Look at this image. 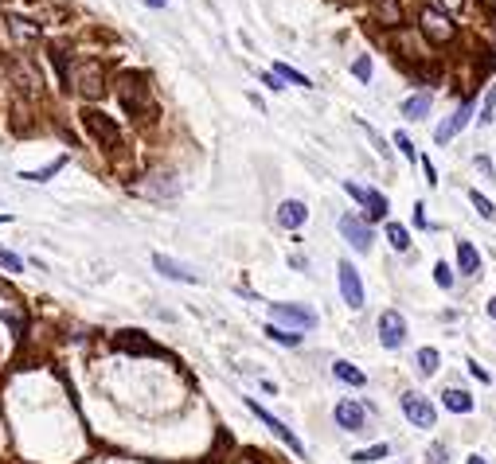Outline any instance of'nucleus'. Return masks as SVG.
I'll return each instance as SVG.
<instances>
[{
    "label": "nucleus",
    "mask_w": 496,
    "mask_h": 464,
    "mask_svg": "<svg viewBox=\"0 0 496 464\" xmlns=\"http://www.w3.org/2000/svg\"><path fill=\"white\" fill-rule=\"evenodd\" d=\"M118 98L121 106H125V113L137 121L153 118V102H149V86L141 82V74H121L118 78Z\"/></svg>",
    "instance_id": "1"
},
{
    "label": "nucleus",
    "mask_w": 496,
    "mask_h": 464,
    "mask_svg": "<svg viewBox=\"0 0 496 464\" xmlns=\"http://www.w3.org/2000/svg\"><path fill=\"white\" fill-rule=\"evenodd\" d=\"M83 125L102 148H109V153L121 148V129H118V121L109 118V113H102V109H83Z\"/></svg>",
    "instance_id": "2"
},
{
    "label": "nucleus",
    "mask_w": 496,
    "mask_h": 464,
    "mask_svg": "<svg viewBox=\"0 0 496 464\" xmlns=\"http://www.w3.org/2000/svg\"><path fill=\"white\" fill-rule=\"evenodd\" d=\"M246 406H250V414H255L258 421H262V426H266L270 433H274V437H278V441H285V445H290V449H293V456H305V445H301V437H297V433H293V429L285 426L281 417H274V414H270V410H266V406H258L255 398H246Z\"/></svg>",
    "instance_id": "3"
},
{
    "label": "nucleus",
    "mask_w": 496,
    "mask_h": 464,
    "mask_svg": "<svg viewBox=\"0 0 496 464\" xmlns=\"http://www.w3.org/2000/svg\"><path fill=\"white\" fill-rule=\"evenodd\" d=\"M402 414H407V421L418 426V429H434L438 426V410L426 402L422 394H402Z\"/></svg>",
    "instance_id": "4"
},
{
    "label": "nucleus",
    "mask_w": 496,
    "mask_h": 464,
    "mask_svg": "<svg viewBox=\"0 0 496 464\" xmlns=\"http://www.w3.org/2000/svg\"><path fill=\"white\" fill-rule=\"evenodd\" d=\"M402 340H407V320H402V312L383 309V316H379V344L395 351V347H402Z\"/></svg>",
    "instance_id": "5"
},
{
    "label": "nucleus",
    "mask_w": 496,
    "mask_h": 464,
    "mask_svg": "<svg viewBox=\"0 0 496 464\" xmlns=\"http://www.w3.org/2000/svg\"><path fill=\"white\" fill-rule=\"evenodd\" d=\"M340 234H344V242H348L352 250H360V254L371 250V226L363 223V219H356V214L340 219Z\"/></svg>",
    "instance_id": "6"
},
{
    "label": "nucleus",
    "mask_w": 496,
    "mask_h": 464,
    "mask_svg": "<svg viewBox=\"0 0 496 464\" xmlns=\"http://www.w3.org/2000/svg\"><path fill=\"white\" fill-rule=\"evenodd\" d=\"M344 191H348L352 199H360L363 207H367V214H371V219H383V214H387V195H379V191H371V188H363V184H344Z\"/></svg>",
    "instance_id": "7"
},
{
    "label": "nucleus",
    "mask_w": 496,
    "mask_h": 464,
    "mask_svg": "<svg viewBox=\"0 0 496 464\" xmlns=\"http://www.w3.org/2000/svg\"><path fill=\"white\" fill-rule=\"evenodd\" d=\"M336 274H340V293H344V300H348L352 309H363V281H360V274L352 269V262H340Z\"/></svg>",
    "instance_id": "8"
},
{
    "label": "nucleus",
    "mask_w": 496,
    "mask_h": 464,
    "mask_svg": "<svg viewBox=\"0 0 496 464\" xmlns=\"http://www.w3.org/2000/svg\"><path fill=\"white\" fill-rule=\"evenodd\" d=\"M270 312H274V320L293 324V328H316V312L301 309V305H270Z\"/></svg>",
    "instance_id": "9"
},
{
    "label": "nucleus",
    "mask_w": 496,
    "mask_h": 464,
    "mask_svg": "<svg viewBox=\"0 0 496 464\" xmlns=\"http://www.w3.org/2000/svg\"><path fill=\"white\" fill-rule=\"evenodd\" d=\"M422 32L430 43H446L449 36H453V24H449V16H442L438 8H426L422 12Z\"/></svg>",
    "instance_id": "10"
},
{
    "label": "nucleus",
    "mask_w": 496,
    "mask_h": 464,
    "mask_svg": "<svg viewBox=\"0 0 496 464\" xmlns=\"http://www.w3.org/2000/svg\"><path fill=\"white\" fill-rule=\"evenodd\" d=\"M363 421H367V410H363L360 402H352V398L336 402V426H340V429L356 433V429H363Z\"/></svg>",
    "instance_id": "11"
},
{
    "label": "nucleus",
    "mask_w": 496,
    "mask_h": 464,
    "mask_svg": "<svg viewBox=\"0 0 496 464\" xmlns=\"http://www.w3.org/2000/svg\"><path fill=\"white\" fill-rule=\"evenodd\" d=\"M469 118H473V102H465V106H461L457 113H453V118H449V121H442V125L434 129V141H438V144L453 141V137H457V133L465 129V125H469Z\"/></svg>",
    "instance_id": "12"
},
{
    "label": "nucleus",
    "mask_w": 496,
    "mask_h": 464,
    "mask_svg": "<svg viewBox=\"0 0 496 464\" xmlns=\"http://www.w3.org/2000/svg\"><path fill=\"white\" fill-rule=\"evenodd\" d=\"M153 265H157L164 277H172V281H184V285H200V274H192L188 265L180 262H172L169 254H153Z\"/></svg>",
    "instance_id": "13"
},
{
    "label": "nucleus",
    "mask_w": 496,
    "mask_h": 464,
    "mask_svg": "<svg viewBox=\"0 0 496 464\" xmlns=\"http://www.w3.org/2000/svg\"><path fill=\"white\" fill-rule=\"evenodd\" d=\"M114 347H121V351H133V355H157V344H153V340H145L141 332H118V335H114Z\"/></svg>",
    "instance_id": "14"
},
{
    "label": "nucleus",
    "mask_w": 496,
    "mask_h": 464,
    "mask_svg": "<svg viewBox=\"0 0 496 464\" xmlns=\"http://www.w3.org/2000/svg\"><path fill=\"white\" fill-rule=\"evenodd\" d=\"M305 219H309V207H305L301 199H285L278 207V223L285 226V230H297V226H305Z\"/></svg>",
    "instance_id": "15"
},
{
    "label": "nucleus",
    "mask_w": 496,
    "mask_h": 464,
    "mask_svg": "<svg viewBox=\"0 0 496 464\" xmlns=\"http://www.w3.org/2000/svg\"><path fill=\"white\" fill-rule=\"evenodd\" d=\"M457 269L461 274H469V277L481 274V254H477L473 242H457Z\"/></svg>",
    "instance_id": "16"
},
{
    "label": "nucleus",
    "mask_w": 496,
    "mask_h": 464,
    "mask_svg": "<svg viewBox=\"0 0 496 464\" xmlns=\"http://www.w3.org/2000/svg\"><path fill=\"white\" fill-rule=\"evenodd\" d=\"M430 102H434V98H430V90H422V94L407 98V102H402V118H411V121H422L426 113H430Z\"/></svg>",
    "instance_id": "17"
},
{
    "label": "nucleus",
    "mask_w": 496,
    "mask_h": 464,
    "mask_svg": "<svg viewBox=\"0 0 496 464\" xmlns=\"http://www.w3.org/2000/svg\"><path fill=\"white\" fill-rule=\"evenodd\" d=\"M442 406H446V410H453V414H469L473 410V398L465 390H446L442 394Z\"/></svg>",
    "instance_id": "18"
},
{
    "label": "nucleus",
    "mask_w": 496,
    "mask_h": 464,
    "mask_svg": "<svg viewBox=\"0 0 496 464\" xmlns=\"http://www.w3.org/2000/svg\"><path fill=\"white\" fill-rule=\"evenodd\" d=\"M332 375H336L340 382H352V386H363V371L360 367H352V363H332Z\"/></svg>",
    "instance_id": "19"
},
{
    "label": "nucleus",
    "mask_w": 496,
    "mask_h": 464,
    "mask_svg": "<svg viewBox=\"0 0 496 464\" xmlns=\"http://www.w3.org/2000/svg\"><path fill=\"white\" fill-rule=\"evenodd\" d=\"M270 74H274V78H285V82H293V86H313L301 71H293L290 63H274V71H270Z\"/></svg>",
    "instance_id": "20"
},
{
    "label": "nucleus",
    "mask_w": 496,
    "mask_h": 464,
    "mask_svg": "<svg viewBox=\"0 0 496 464\" xmlns=\"http://www.w3.org/2000/svg\"><path fill=\"white\" fill-rule=\"evenodd\" d=\"M371 4H376V12L383 16V24H399V20H402L399 0H371Z\"/></svg>",
    "instance_id": "21"
},
{
    "label": "nucleus",
    "mask_w": 496,
    "mask_h": 464,
    "mask_svg": "<svg viewBox=\"0 0 496 464\" xmlns=\"http://www.w3.org/2000/svg\"><path fill=\"white\" fill-rule=\"evenodd\" d=\"M387 242L395 246V250H407V246H411V230H407L402 223H387Z\"/></svg>",
    "instance_id": "22"
},
{
    "label": "nucleus",
    "mask_w": 496,
    "mask_h": 464,
    "mask_svg": "<svg viewBox=\"0 0 496 464\" xmlns=\"http://www.w3.org/2000/svg\"><path fill=\"white\" fill-rule=\"evenodd\" d=\"M78 90H83L86 98H98V94H102V82H98V63H90V71L83 74V82H78Z\"/></svg>",
    "instance_id": "23"
},
{
    "label": "nucleus",
    "mask_w": 496,
    "mask_h": 464,
    "mask_svg": "<svg viewBox=\"0 0 496 464\" xmlns=\"http://www.w3.org/2000/svg\"><path fill=\"white\" fill-rule=\"evenodd\" d=\"M67 164V156H59V160H51V164H43L39 172H24V179H32V184H43V179H51L59 168Z\"/></svg>",
    "instance_id": "24"
},
{
    "label": "nucleus",
    "mask_w": 496,
    "mask_h": 464,
    "mask_svg": "<svg viewBox=\"0 0 496 464\" xmlns=\"http://www.w3.org/2000/svg\"><path fill=\"white\" fill-rule=\"evenodd\" d=\"M387 445H371V449H360V452H352V461L356 464H371V461H383V456H387Z\"/></svg>",
    "instance_id": "25"
},
{
    "label": "nucleus",
    "mask_w": 496,
    "mask_h": 464,
    "mask_svg": "<svg viewBox=\"0 0 496 464\" xmlns=\"http://www.w3.org/2000/svg\"><path fill=\"white\" fill-rule=\"evenodd\" d=\"M0 269H8V274H20V269H24V258H20V254H12L8 246H0Z\"/></svg>",
    "instance_id": "26"
},
{
    "label": "nucleus",
    "mask_w": 496,
    "mask_h": 464,
    "mask_svg": "<svg viewBox=\"0 0 496 464\" xmlns=\"http://www.w3.org/2000/svg\"><path fill=\"white\" fill-rule=\"evenodd\" d=\"M266 335H270V340H278V344H285V347H297V344H301V335H297V332H285V328H278V324H270Z\"/></svg>",
    "instance_id": "27"
},
{
    "label": "nucleus",
    "mask_w": 496,
    "mask_h": 464,
    "mask_svg": "<svg viewBox=\"0 0 496 464\" xmlns=\"http://www.w3.org/2000/svg\"><path fill=\"white\" fill-rule=\"evenodd\" d=\"M418 371H422V375H434L438 371V351L434 347H422V351H418Z\"/></svg>",
    "instance_id": "28"
},
{
    "label": "nucleus",
    "mask_w": 496,
    "mask_h": 464,
    "mask_svg": "<svg viewBox=\"0 0 496 464\" xmlns=\"http://www.w3.org/2000/svg\"><path fill=\"white\" fill-rule=\"evenodd\" d=\"M51 67H55V71H59V78L63 82H71V67H67V51H51Z\"/></svg>",
    "instance_id": "29"
},
{
    "label": "nucleus",
    "mask_w": 496,
    "mask_h": 464,
    "mask_svg": "<svg viewBox=\"0 0 496 464\" xmlns=\"http://www.w3.org/2000/svg\"><path fill=\"white\" fill-rule=\"evenodd\" d=\"M12 32H16L20 39H36V36H39V27H36V24H24L20 16H12Z\"/></svg>",
    "instance_id": "30"
},
{
    "label": "nucleus",
    "mask_w": 496,
    "mask_h": 464,
    "mask_svg": "<svg viewBox=\"0 0 496 464\" xmlns=\"http://www.w3.org/2000/svg\"><path fill=\"white\" fill-rule=\"evenodd\" d=\"M434 281H438L442 289H453V269H449L446 262H438V265H434Z\"/></svg>",
    "instance_id": "31"
},
{
    "label": "nucleus",
    "mask_w": 496,
    "mask_h": 464,
    "mask_svg": "<svg viewBox=\"0 0 496 464\" xmlns=\"http://www.w3.org/2000/svg\"><path fill=\"white\" fill-rule=\"evenodd\" d=\"M352 74H356L360 82H367V78H371V59H367V55H360V59L352 63Z\"/></svg>",
    "instance_id": "32"
},
{
    "label": "nucleus",
    "mask_w": 496,
    "mask_h": 464,
    "mask_svg": "<svg viewBox=\"0 0 496 464\" xmlns=\"http://www.w3.org/2000/svg\"><path fill=\"white\" fill-rule=\"evenodd\" d=\"M469 199H473V207H477V211H481L484 219H493V223H496V207H493L488 199H484V195H477V191H473Z\"/></svg>",
    "instance_id": "33"
},
{
    "label": "nucleus",
    "mask_w": 496,
    "mask_h": 464,
    "mask_svg": "<svg viewBox=\"0 0 496 464\" xmlns=\"http://www.w3.org/2000/svg\"><path fill=\"white\" fill-rule=\"evenodd\" d=\"M395 144H399V153L402 156H407V160H414V156H418V153H414V144H411V137H407V133H395Z\"/></svg>",
    "instance_id": "34"
},
{
    "label": "nucleus",
    "mask_w": 496,
    "mask_h": 464,
    "mask_svg": "<svg viewBox=\"0 0 496 464\" xmlns=\"http://www.w3.org/2000/svg\"><path fill=\"white\" fill-rule=\"evenodd\" d=\"M493 109H496V86L488 90V98H484V106H481V125H488V121H493Z\"/></svg>",
    "instance_id": "35"
},
{
    "label": "nucleus",
    "mask_w": 496,
    "mask_h": 464,
    "mask_svg": "<svg viewBox=\"0 0 496 464\" xmlns=\"http://www.w3.org/2000/svg\"><path fill=\"white\" fill-rule=\"evenodd\" d=\"M4 320H8V328H12L16 335H24V316H20V312L8 309V312H4Z\"/></svg>",
    "instance_id": "36"
},
{
    "label": "nucleus",
    "mask_w": 496,
    "mask_h": 464,
    "mask_svg": "<svg viewBox=\"0 0 496 464\" xmlns=\"http://www.w3.org/2000/svg\"><path fill=\"white\" fill-rule=\"evenodd\" d=\"M426 461H430V464H446V449H442V445H430Z\"/></svg>",
    "instance_id": "37"
},
{
    "label": "nucleus",
    "mask_w": 496,
    "mask_h": 464,
    "mask_svg": "<svg viewBox=\"0 0 496 464\" xmlns=\"http://www.w3.org/2000/svg\"><path fill=\"white\" fill-rule=\"evenodd\" d=\"M469 375H473V379H481V382H488V371L477 367V363H469Z\"/></svg>",
    "instance_id": "38"
},
{
    "label": "nucleus",
    "mask_w": 496,
    "mask_h": 464,
    "mask_svg": "<svg viewBox=\"0 0 496 464\" xmlns=\"http://www.w3.org/2000/svg\"><path fill=\"white\" fill-rule=\"evenodd\" d=\"M477 168H481L484 176H493V160H488V156H477Z\"/></svg>",
    "instance_id": "39"
},
{
    "label": "nucleus",
    "mask_w": 496,
    "mask_h": 464,
    "mask_svg": "<svg viewBox=\"0 0 496 464\" xmlns=\"http://www.w3.org/2000/svg\"><path fill=\"white\" fill-rule=\"evenodd\" d=\"M262 82H266L270 90H281V86H285V82H278V78H274V74H262Z\"/></svg>",
    "instance_id": "40"
},
{
    "label": "nucleus",
    "mask_w": 496,
    "mask_h": 464,
    "mask_svg": "<svg viewBox=\"0 0 496 464\" xmlns=\"http://www.w3.org/2000/svg\"><path fill=\"white\" fill-rule=\"evenodd\" d=\"M442 4H449V12H461V4H465V0H442Z\"/></svg>",
    "instance_id": "41"
},
{
    "label": "nucleus",
    "mask_w": 496,
    "mask_h": 464,
    "mask_svg": "<svg viewBox=\"0 0 496 464\" xmlns=\"http://www.w3.org/2000/svg\"><path fill=\"white\" fill-rule=\"evenodd\" d=\"M149 8H164V4H169V0H145Z\"/></svg>",
    "instance_id": "42"
},
{
    "label": "nucleus",
    "mask_w": 496,
    "mask_h": 464,
    "mask_svg": "<svg viewBox=\"0 0 496 464\" xmlns=\"http://www.w3.org/2000/svg\"><path fill=\"white\" fill-rule=\"evenodd\" d=\"M488 316H493V320H496V297L488 300Z\"/></svg>",
    "instance_id": "43"
},
{
    "label": "nucleus",
    "mask_w": 496,
    "mask_h": 464,
    "mask_svg": "<svg viewBox=\"0 0 496 464\" xmlns=\"http://www.w3.org/2000/svg\"><path fill=\"white\" fill-rule=\"evenodd\" d=\"M469 464H484V456H473V461Z\"/></svg>",
    "instance_id": "44"
}]
</instances>
